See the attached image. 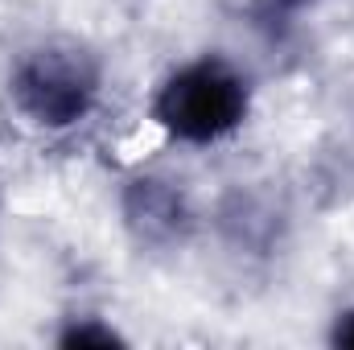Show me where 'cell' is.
Masks as SVG:
<instances>
[{
	"instance_id": "6da1fadb",
	"label": "cell",
	"mask_w": 354,
	"mask_h": 350,
	"mask_svg": "<svg viewBox=\"0 0 354 350\" xmlns=\"http://www.w3.org/2000/svg\"><path fill=\"white\" fill-rule=\"evenodd\" d=\"M252 111V83L223 58H194L157 87L153 120L181 145L206 149L243 128Z\"/></svg>"
},
{
	"instance_id": "7a4b0ae2",
	"label": "cell",
	"mask_w": 354,
	"mask_h": 350,
	"mask_svg": "<svg viewBox=\"0 0 354 350\" xmlns=\"http://www.w3.org/2000/svg\"><path fill=\"white\" fill-rule=\"evenodd\" d=\"M8 95L17 103V111L50 132L75 128L83 124L95 103H99V66L87 50L79 46H37L29 50L8 79Z\"/></svg>"
},
{
	"instance_id": "3957f363",
	"label": "cell",
	"mask_w": 354,
	"mask_h": 350,
	"mask_svg": "<svg viewBox=\"0 0 354 350\" xmlns=\"http://www.w3.org/2000/svg\"><path fill=\"white\" fill-rule=\"evenodd\" d=\"M132 223L149 235V239H169L177 235V227L185 223V206L174 190H165L161 181H136L132 202H128Z\"/></svg>"
},
{
	"instance_id": "277c9868",
	"label": "cell",
	"mask_w": 354,
	"mask_h": 350,
	"mask_svg": "<svg viewBox=\"0 0 354 350\" xmlns=\"http://www.w3.org/2000/svg\"><path fill=\"white\" fill-rule=\"evenodd\" d=\"M120 334L107 330V326H95V322H79L62 334V347H115Z\"/></svg>"
},
{
	"instance_id": "5b68a950",
	"label": "cell",
	"mask_w": 354,
	"mask_h": 350,
	"mask_svg": "<svg viewBox=\"0 0 354 350\" xmlns=\"http://www.w3.org/2000/svg\"><path fill=\"white\" fill-rule=\"evenodd\" d=\"M334 342H338V347H354V309L338 313V322H334Z\"/></svg>"
}]
</instances>
